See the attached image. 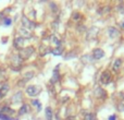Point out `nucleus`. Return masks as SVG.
<instances>
[{
  "mask_svg": "<svg viewBox=\"0 0 124 120\" xmlns=\"http://www.w3.org/2000/svg\"><path fill=\"white\" fill-rule=\"evenodd\" d=\"M33 54H35V49L34 47H32V46H28V47L26 48H22L21 50H20V58H21L22 60H26L28 59L31 56H32Z\"/></svg>",
  "mask_w": 124,
  "mask_h": 120,
  "instance_id": "f257e3e1",
  "label": "nucleus"
},
{
  "mask_svg": "<svg viewBox=\"0 0 124 120\" xmlns=\"http://www.w3.org/2000/svg\"><path fill=\"white\" fill-rule=\"evenodd\" d=\"M40 91H41V88H40V86H38V85H28L27 87H26V94H27L28 96L34 97V96H37V95L40 93Z\"/></svg>",
  "mask_w": 124,
  "mask_h": 120,
  "instance_id": "f03ea898",
  "label": "nucleus"
},
{
  "mask_svg": "<svg viewBox=\"0 0 124 120\" xmlns=\"http://www.w3.org/2000/svg\"><path fill=\"white\" fill-rule=\"evenodd\" d=\"M111 73H110L109 70H105L102 73H101V77H100V81L102 84H109L111 82Z\"/></svg>",
  "mask_w": 124,
  "mask_h": 120,
  "instance_id": "7ed1b4c3",
  "label": "nucleus"
},
{
  "mask_svg": "<svg viewBox=\"0 0 124 120\" xmlns=\"http://www.w3.org/2000/svg\"><path fill=\"white\" fill-rule=\"evenodd\" d=\"M22 24H23V27L26 28V30H33V28H35V25H36L33 21L28 20L25 15L22 17Z\"/></svg>",
  "mask_w": 124,
  "mask_h": 120,
  "instance_id": "20e7f679",
  "label": "nucleus"
},
{
  "mask_svg": "<svg viewBox=\"0 0 124 120\" xmlns=\"http://www.w3.org/2000/svg\"><path fill=\"white\" fill-rule=\"evenodd\" d=\"M92 56L95 60H99L105 57V51H103L101 48H95L92 52Z\"/></svg>",
  "mask_w": 124,
  "mask_h": 120,
  "instance_id": "39448f33",
  "label": "nucleus"
},
{
  "mask_svg": "<svg viewBox=\"0 0 124 120\" xmlns=\"http://www.w3.org/2000/svg\"><path fill=\"white\" fill-rule=\"evenodd\" d=\"M24 42H25V39H24L23 37H21V36H16V37L14 38V41H13V46H14L15 48H17V49L21 50L22 48H23Z\"/></svg>",
  "mask_w": 124,
  "mask_h": 120,
  "instance_id": "423d86ee",
  "label": "nucleus"
},
{
  "mask_svg": "<svg viewBox=\"0 0 124 120\" xmlns=\"http://www.w3.org/2000/svg\"><path fill=\"white\" fill-rule=\"evenodd\" d=\"M108 34H109V36L111 37V38H116V37L120 36V32H119L118 28L114 27V26H110V27L108 28Z\"/></svg>",
  "mask_w": 124,
  "mask_h": 120,
  "instance_id": "0eeeda50",
  "label": "nucleus"
},
{
  "mask_svg": "<svg viewBox=\"0 0 124 120\" xmlns=\"http://www.w3.org/2000/svg\"><path fill=\"white\" fill-rule=\"evenodd\" d=\"M14 112L15 111L12 109V108H10L9 106H7V105H3L1 108H0V114L6 115V116H9V117H10V115L14 114Z\"/></svg>",
  "mask_w": 124,
  "mask_h": 120,
  "instance_id": "6e6552de",
  "label": "nucleus"
},
{
  "mask_svg": "<svg viewBox=\"0 0 124 120\" xmlns=\"http://www.w3.org/2000/svg\"><path fill=\"white\" fill-rule=\"evenodd\" d=\"M19 33H20V36L23 37L24 39H25V38H31V37H32V34L30 33V31L26 30V28H24V27H21V28H20V30H19Z\"/></svg>",
  "mask_w": 124,
  "mask_h": 120,
  "instance_id": "1a4fd4ad",
  "label": "nucleus"
},
{
  "mask_svg": "<svg viewBox=\"0 0 124 120\" xmlns=\"http://www.w3.org/2000/svg\"><path fill=\"white\" fill-rule=\"evenodd\" d=\"M95 96H96L97 98H100V97H102V98H106L107 94H106V92L103 91V88L97 87L96 90H95Z\"/></svg>",
  "mask_w": 124,
  "mask_h": 120,
  "instance_id": "9d476101",
  "label": "nucleus"
},
{
  "mask_svg": "<svg viewBox=\"0 0 124 120\" xmlns=\"http://www.w3.org/2000/svg\"><path fill=\"white\" fill-rule=\"evenodd\" d=\"M22 99H23V97H22V93L21 92H17V93H15V94L12 96L11 101H12L13 104H17V103H21Z\"/></svg>",
  "mask_w": 124,
  "mask_h": 120,
  "instance_id": "9b49d317",
  "label": "nucleus"
},
{
  "mask_svg": "<svg viewBox=\"0 0 124 120\" xmlns=\"http://www.w3.org/2000/svg\"><path fill=\"white\" fill-rule=\"evenodd\" d=\"M9 84H7V83H4L3 85L0 87V98H3L4 96L7 95V93L9 92Z\"/></svg>",
  "mask_w": 124,
  "mask_h": 120,
  "instance_id": "f8f14e48",
  "label": "nucleus"
},
{
  "mask_svg": "<svg viewBox=\"0 0 124 120\" xmlns=\"http://www.w3.org/2000/svg\"><path fill=\"white\" fill-rule=\"evenodd\" d=\"M28 110H30V107H28V105H26V104H23V105L21 106V108L19 109V115H20V116L26 115L28 112Z\"/></svg>",
  "mask_w": 124,
  "mask_h": 120,
  "instance_id": "ddd939ff",
  "label": "nucleus"
},
{
  "mask_svg": "<svg viewBox=\"0 0 124 120\" xmlns=\"http://www.w3.org/2000/svg\"><path fill=\"white\" fill-rule=\"evenodd\" d=\"M45 114H46V119L47 120H52V117H54V112H52L51 107H47L45 109Z\"/></svg>",
  "mask_w": 124,
  "mask_h": 120,
  "instance_id": "4468645a",
  "label": "nucleus"
},
{
  "mask_svg": "<svg viewBox=\"0 0 124 120\" xmlns=\"http://www.w3.org/2000/svg\"><path fill=\"white\" fill-rule=\"evenodd\" d=\"M121 66H122V59H116L114 60V63H113V70L114 71H118L119 69L121 68Z\"/></svg>",
  "mask_w": 124,
  "mask_h": 120,
  "instance_id": "2eb2a0df",
  "label": "nucleus"
},
{
  "mask_svg": "<svg viewBox=\"0 0 124 120\" xmlns=\"http://www.w3.org/2000/svg\"><path fill=\"white\" fill-rule=\"evenodd\" d=\"M59 79H60V75H59V71L56 69V70L54 71V75H52V77H51V83H56V82H58Z\"/></svg>",
  "mask_w": 124,
  "mask_h": 120,
  "instance_id": "dca6fc26",
  "label": "nucleus"
},
{
  "mask_svg": "<svg viewBox=\"0 0 124 120\" xmlns=\"http://www.w3.org/2000/svg\"><path fill=\"white\" fill-rule=\"evenodd\" d=\"M51 42L57 46V48H60V46H61V42L59 41V38H57V36L52 35V36H51Z\"/></svg>",
  "mask_w": 124,
  "mask_h": 120,
  "instance_id": "f3484780",
  "label": "nucleus"
},
{
  "mask_svg": "<svg viewBox=\"0 0 124 120\" xmlns=\"http://www.w3.org/2000/svg\"><path fill=\"white\" fill-rule=\"evenodd\" d=\"M84 120H96V115L94 112H88L87 115H85Z\"/></svg>",
  "mask_w": 124,
  "mask_h": 120,
  "instance_id": "a211bd4d",
  "label": "nucleus"
},
{
  "mask_svg": "<svg viewBox=\"0 0 124 120\" xmlns=\"http://www.w3.org/2000/svg\"><path fill=\"white\" fill-rule=\"evenodd\" d=\"M81 19H82V14H81V13H78V12H74V13L72 14V20H73V21L78 22Z\"/></svg>",
  "mask_w": 124,
  "mask_h": 120,
  "instance_id": "6ab92c4d",
  "label": "nucleus"
},
{
  "mask_svg": "<svg viewBox=\"0 0 124 120\" xmlns=\"http://www.w3.org/2000/svg\"><path fill=\"white\" fill-rule=\"evenodd\" d=\"M32 105L36 106L37 109H38V110H40V109H41V104H40V102H39L38 99H33V101H32Z\"/></svg>",
  "mask_w": 124,
  "mask_h": 120,
  "instance_id": "aec40b11",
  "label": "nucleus"
},
{
  "mask_svg": "<svg viewBox=\"0 0 124 120\" xmlns=\"http://www.w3.org/2000/svg\"><path fill=\"white\" fill-rule=\"evenodd\" d=\"M33 75H34V73H33V72H28L27 74H25V77H24L23 81H24V82H27V81H30V80L33 77Z\"/></svg>",
  "mask_w": 124,
  "mask_h": 120,
  "instance_id": "412c9836",
  "label": "nucleus"
},
{
  "mask_svg": "<svg viewBox=\"0 0 124 120\" xmlns=\"http://www.w3.org/2000/svg\"><path fill=\"white\" fill-rule=\"evenodd\" d=\"M51 52L54 56H60V55H62V49L61 48H56V49H52Z\"/></svg>",
  "mask_w": 124,
  "mask_h": 120,
  "instance_id": "4be33fe9",
  "label": "nucleus"
},
{
  "mask_svg": "<svg viewBox=\"0 0 124 120\" xmlns=\"http://www.w3.org/2000/svg\"><path fill=\"white\" fill-rule=\"evenodd\" d=\"M3 24L4 25H11V24H12V20L10 19V17H4L3 19Z\"/></svg>",
  "mask_w": 124,
  "mask_h": 120,
  "instance_id": "5701e85b",
  "label": "nucleus"
},
{
  "mask_svg": "<svg viewBox=\"0 0 124 120\" xmlns=\"http://www.w3.org/2000/svg\"><path fill=\"white\" fill-rule=\"evenodd\" d=\"M108 120H116V115H112V116H110Z\"/></svg>",
  "mask_w": 124,
  "mask_h": 120,
  "instance_id": "b1692460",
  "label": "nucleus"
},
{
  "mask_svg": "<svg viewBox=\"0 0 124 120\" xmlns=\"http://www.w3.org/2000/svg\"><path fill=\"white\" fill-rule=\"evenodd\" d=\"M119 25H120L121 28H123V30H124V20H123V21H121L120 23H119Z\"/></svg>",
  "mask_w": 124,
  "mask_h": 120,
  "instance_id": "393cba45",
  "label": "nucleus"
},
{
  "mask_svg": "<svg viewBox=\"0 0 124 120\" xmlns=\"http://www.w3.org/2000/svg\"><path fill=\"white\" fill-rule=\"evenodd\" d=\"M66 120H76V119H75V117L70 116V117H68V118H66Z\"/></svg>",
  "mask_w": 124,
  "mask_h": 120,
  "instance_id": "a878e982",
  "label": "nucleus"
}]
</instances>
